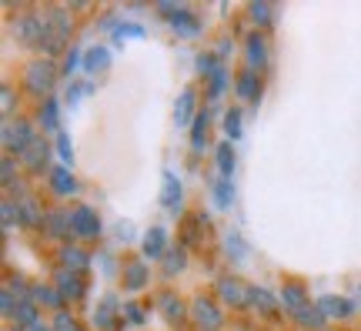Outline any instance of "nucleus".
I'll use <instances>...</instances> for the list:
<instances>
[{"label": "nucleus", "mask_w": 361, "mask_h": 331, "mask_svg": "<svg viewBox=\"0 0 361 331\" xmlns=\"http://www.w3.org/2000/svg\"><path fill=\"white\" fill-rule=\"evenodd\" d=\"M34 140L37 138H34V128H30L27 121H7V124H4V144H7L11 151L24 154Z\"/></svg>", "instance_id": "obj_1"}, {"label": "nucleus", "mask_w": 361, "mask_h": 331, "mask_svg": "<svg viewBox=\"0 0 361 331\" xmlns=\"http://www.w3.org/2000/svg\"><path fill=\"white\" fill-rule=\"evenodd\" d=\"M27 77V88L34 90V94H44V90H51L54 77H57V67L51 64V61H34V64L24 71Z\"/></svg>", "instance_id": "obj_2"}, {"label": "nucleus", "mask_w": 361, "mask_h": 331, "mask_svg": "<svg viewBox=\"0 0 361 331\" xmlns=\"http://www.w3.org/2000/svg\"><path fill=\"white\" fill-rule=\"evenodd\" d=\"M194 318H197V325H201V331H218L221 328V308L211 301V298H197L194 301Z\"/></svg>", "instance_id": "obj_3"}, {"label": "nucleus", "mask_w": 361, "mask_h": 331, "mask_svg": "<svg viewBox=\"0 0 361 331\" xmlns=\"http://www.w3.org/2000/svg\"><path fill=\"white\" fill-rule=\"evenodd\" d=\"M71 221H74V234H78V238H97V234H101V217L94 215L90 207L71 211Z\"/></svg>", "instance_id": "obj_4"}, {"label": "nucleus", "mask_w": 361, "mask_h": 331, "mask_svg": "<svg viewBox=\"0 0 361 331\" xmlns=\"http://www.w3.org/2000/svg\"><path fill=\"white\" fill-rule=\"evenodd\" d=\"M218 294H221V301L231 305V308H241L247 301V288L238 278H221L218 281Z\"/></svg>", "instance_id": "obj_5"}, {"label": "nucleus", "mask_w": 361, "mask_h": 331, "mask_svg": "<svg viewBox=\"0 0 361 331\" xmlns=\"http://www.w3.org/2000/svg\"><path fill=\"white\" fill-rule=\"evenodd\" d=\"M57 291L64 294V298H80L84 294V278H80L78 271H71V267H61L57 271Z\"/></svg>", "instance_id": "obj_6"}, {"label": "nucleus", "mask_w": 361, "mask_h": 331, "mask_svg": "<svg viewBox=\"0 0 361 331\" xmlns=\"http://www.w3.org/2000/svg\"><path fill=\"white\" fill-rule=\"evenodd\" d=\"M47 154H51V148H47V140H34V144H30V148H27L24 154H20V157H24V164L30 167V171H40V167L47 164Z\"/></svg>", "instance_id": "obj_7"}, {"label": "nucleus", "mask_w": 361, "mask_h": 331, "mask_svg": "<svg viewBox=\"0 0 361 331\" xmlns=\"http://www.w3.org/2000/svg\"><path fill=\"white\" fill-rule=\"evenodd\" d=\"M171 27H174L178 34H184V37H194V34H197V17H194L188 7H178V11L171 13Z\"/></svg>", "instance_id": "obj_8"}, {"label": "nucleus", "mask_w": 361, "mask_h": 331, "mask_svg": "<svg viewBox=\"0 0 361 331\" xmlns=\"http://www.w3.org/2000/svg\"><path fill=\"white\" fill-rule=\"evenodd\" d=\"M264 61H268V44H264V37L255 30V34H247V64L261 67Z\"/></svg>", "instance_id": "obj_9"}, {"label": "nucleus", "mask_w": 361, "mask_h": 331, "mask_svg": "<svg viewBox=\"0 0 361 331\" xmlns=\"http://www.w3.org/2000/svg\"><path fill=\"white\" fill-rule=\"evenodd\" d=\"M51 184H54V191L61 194V198L78 191V181H74V174H71V167H54V171H51Z\"/></svg>", "instance_id": "obj_10"}, {"label": "nucleus", "mask_w": 361, "mask_h": 331, "mask_svg": "<svg viewBox=\"0 0 361 331\" xmlns=\"http://www.w3.org/2000/svg\"><path fill=\"white\" fill-rule=\"evenodd\" d=\"M47 231L57 234V238H67L74 231V221H71V211H51L47 215Z\"/></svg>", "instance_id": "obj_11"}, {"label": "nucleus", "mask_w": 361, "mask_h": 331, "mask_svg": "<svg viewBox=\"0 0 361 331\" xmlns=\"http://www.w3.org/2000/svg\"><path fill=\"white\" fill-rule=\"evenodd\" d=\"M17 207H20V221L24 224H44V211H40L37 198H20Z\"/></svg>", "instance_id": "obj_12"}, {"label": "nucleus", "mask_w": 361, "mask_h": 331, "mask_svg": "<svg viewBox=\"0 0 361 331\" xmlns=\"http://www.w3.org/2000/svg\"><path fill=\"white\" fill-rule=\"evenodd\" d=\"M30 298H34L37 305H51V308H61V301H64V294L57 291V288H47V284H34V288H30Z\"/></svg>", "instance_id": "obj_13"}, {"label": "nucleus", "mask_w": 361, "mask_h": 331, "mask_svg": "<svg viewBox=\"0 0 361 331\" xmlns=\"http://www.w3.org/2000/svg\"><path fill=\"white\" fill-rule=\"evenodd\" d=\"M281 301H284V308H291V311H301V308L308 305V301H305V288H301V284H295V281H291V284H284V291H281Z\"/></svg>", "instance_id": "obj_14"}, {"label": "nucleus", "mask_w": 361, "mask_h": 331, "mask_svg": "<svg viewBox=\"0 0 361 331\" xmlns=\"http://www.w3.org/2000/svg\"><path fill=\"white\" fill-rule=\"evenodd\" d=\"M157 305H161V311H164V315H168L174 325H178L180 315H184V305H180V298H178V294H171V291L161 294V298H157Z\"/></svg>", "instance_id": "obj_15"}, {"label": "nucleus", "mask_w": 361, "mask_h": 331, "mask_svg": "<svg viewBox=\"0 0 361 331\" xmlns=\"http://www.w3.org/2000/svg\"><path fill=\"white\" fill-rule=\"evenodd\" d=\"M144 255L147 258H161L164 255V231L161 228H151L144 234Z\"/></svg>", "instance_id": "obj_16"}, {"label": "nucleus", "mask_w": 361, "mask_h": 331, "mask_svg": "<svg viewBox=\"0 0 361 331\" xmlns=\"http://www.w3.org/2000/svg\"><path fill=\"white\" fill-rule=\"evenodd\" d=\"M144 281H147V267L144 265H128L124 267V284H128V291H137V288H144Z\"/></svg>", "instance_id": "obj_17"}, {"label": "nucleus", "mask_w": 361, "mask_h": 331, "mask_svg": "<svg viewBox=\"0 0 361 331\" xmlns=\"http://www.w3.org/2000/svg\"><path fill=\"white\" fill-rule=\"evenodd\" d=\"M107 64H111V51H107V47H90L87 51V71L90 74L107 71Z\"/></svg>", "instance_id": "obj_18"}, {"label": "nucleus", "mask_w": 361, "mask_h": 331, "mask_svg": "<svg viewBox=\"0 0 361 331\" xmlns=\"http://www.w3.org/2000/svg\"><path fill=\"white\" fill-rule=\"evenodd\" d=\"M11 315H13V321H20L24 328L37 325V308H34V301H17V308H13Z\"/></svg>", "instance_id": "obj_19"}, {"label": "nucleus", "mask_w": 361, "mask_h": 331, "mask_svg": "<svg viewBox=\"0 0 361 331\" xmlns=\"http://www.w3.org/2000/svg\"><path fill=\"white\" fill-rule=\"evenodd\" d=\"M247 301L255 308H261L264 315H274V298H271L264 288H247Z\"/></svg>", "instance_id": "obj_20"}, {"label": "nucleus", "mask_w": 361, "mask_h": 331, "mask_svg": "<svg viewBox=\"0 0 361 331\" xmlns=\"http://www.w3.org/2000/svg\"><path fill=\"white\" fill-rule=\"evenodd\" d=\"M298 321H301V325H305V328H324V311L322 308H301V311H298Z\"/></svg>", "instance_id": "obj_21"}, {"label": "nucleus", "mask_w": 361, "mask_h": 331, "mask_svg": "<svg viewBox=\"0 0 361 331\" xmlns=\"http://www.w3.org/2000/svg\"><path fill=\"white\" fill-rule=\"evenodd\" d=\"M164 207H178V201H180V181L174 178V174H164Z\"/></svg>", "instance_id": "obj_22"}, {"label": "nucleus", "mask_w": 361, "mask_h": 331, "mask_svg": "<svg viewBox=\"0 0 361 331\" xmlns=\"http://www.w3.org/2000/svg\"><path fill=\"white\" fill-rule=\"evenodd\" d=\"M61 258H64V265H71V271H78V275L87 267V255H84L80 248H71V244H67L64 251H61Z\"/></svg>", "instance_id": "obj_23"}, {"label": "nucleus", "mask_w": 361, "mask_h": 331, "mask_svg": "<svg viewBox=\"0 0 361 331\" xmlns=\"http://www.w3.org/2000/svg\"><path fill=\"white\" fill-rule=\"evenodd\" d=\"M218 167H221V174L228 178L234 171V151H231V140H221L218 144Z\"/></svg>", "instance_id": "obj_24"}, {"label": "nucleus", "mask_w": 361, "mask_h": 331, "mask_svg": "<svg viewBox=\"0 0 361 331\" xmlns=\"http://www.w3.org/2000/svg\"><path fill=\"white\" fill-rule=\"evenodd\" d=\"M191 104H194V90L188 88L184 94H180V104H178V124H180V128H184V124H188V121L194 117V107H191Z\"/></svg>", "instance_id": "obj_25"}, {"label": "nucleus", "mask_w": 361, "mask_h": 331, "mask_svg": "<svg viewBox=\"0 0 361 331\" xmlns=\"http://www.w3.org/2000/svg\"><path fill=\"white\" fill-rule=\"evenodd\" d=\"M184 261H188V255H184L180 248H171L168 255H164V271H168V275H178V271H184Z\"/></svg>", "instance_id": "obj_26"}, {"label": "nucleus", "mask_w": 361, "mask_h": 331, "mask_svg": "<svg viewBox=\"0 0 361 331\" xmlns=\"http://www.w3.org/2000/svg\"><path fill=\"white\" fill-rule=\"evenodd\" d=\"M318 308H322V311H328V315H348L351 301H345V298H322V301H318Z\"/></svg>", "instance_id": "obj_27"}, {"label": "nucleus", "mask_w": 361, "mask_h": 331, "mask_svg": "<svg viewBox=\"0 0 361 331\" xmlns=\"http://www.w3.org/2000/svg\"><path fill=\"white\" fill-rule=\"evenodd\" d=\"M204 131H207V114H197L194 117V134H191L194 151H201V148H204Z\"/></svg>", "instance_id": "obj_28"}, {"label": "nucleus", "mask_w": 361, "mask_h": 331, "mask_svg": "<svg viewBox=\"0 0 361 331\" xmlns=\"http://www.w3.org/2000/svg\"><path fill=\"white\" fill-rule=\"evenodd\" d=\"M40 124H44L47 131H57V104L54 101L44 104V111H40Z\"/></svg>", "instance_id": "obj_29"}, {"label": "nucleus", "mask_w": 361, "mask_h": 331, "mask_svg": "<svg viewBox=\"0 0 361 331\" xmlns=\"http://www.w3.org/2000/svg\"><path fill=\"white\" fill-rule=\"evenodd\" d=\"M54 331H84L78 325V318L74 315H67V311H61L57 318H54Z\"/></svg>", "instance_id": "obj_30"}, {"label": "nucleus", "mask_w": 361, "mask_h": 331, "mask_svg": "<svg viewBox=\"0 0 361 331\" xmlns=\"http://www.w3.org/2000/svg\"><path fill=\"white\" fill-rule=\"evenodd\" d=\"M238 94H241V97H258V90H255V74H251V71L241 74V80H238Z\"/></svg>", "instance_id": "obj_31"}, {"label": "nucleus", "mask_w": 361, "mask_h": 331, "mask_svg": "<svg viewBox=\"0 0 361 331\" xmlns=\"http://www.w3.org/2000/svg\"><path fill=\"white\" fill-rule=\"evenodd\" d=\"M224 128L231 138H241V111H231V114L224 117Z\"/></svg>", "instance_id": "obj_32"}, {"label": "nucleus", "mask_w": 361, "mask_h": 331, "mask_svg": "<svg viewBox=\"0 0 361 331\" xmlns=\"http://www.w3.org/2000/svg\"><path fill=\"white\" fill-rule=\"evenodd\" d=\"M207 80H211V88H207V94H211V97H218L221 90H224V67H218V71H214V74L207 77Z\"/></svg>", "instance_id": "obj_33"}, {"label": "nucleus", "mask_w": 361, "mask_h": 331, "mask_svg": "<svg viewBox=\"0 0 361 331\" xmlns=\"http://www.w3.org/2000/svg\"><path fill=\"white\" fill-rule=\"evenodd\" d=\"M214 198H218L221 207H228V204H231V184H228V178L218 181V188H214Z\"/></svg>", "instance_id": "obj_34"}, {"label": "nucleus", "mask_w": 361, "mask_h": 331, "mask_svg": "<svg viewBox=\"0 0 361 331\" xmlns=\"http://www.w3.org/2000/svg\"><path fill=\"white\" fill-rule=\"evenodd\" d=\"M197 71H201V74H214V71H218V61H214V54H201V57H197Z\"/></svg>", "instance_id": "obj_35"}, {"label": "nucleus", "mask_w": 361, "mask_h": 331, "mask_svg": "<svg viewBox=\"0 0 361 331\" xmlns=\"http://www.w3.org/2000/svg\"><path fill=\"white\" fill-rule=\"evenodd\" d=\"M57 148H61V157H64V167H71V161H74V148H71L67 134H57Z\"/></svg>", "instance_id": "obj_36"}, {"label": "nucleus", "mask_w": 361, "mask_h": 331, "mask_svg": "<svg viewBox=\"0 0 361 331\" xmlns=\"http://www.w3.org/2000/svg\"><path fill=\"white\" fill-rule=\"evenodd\" d=\"M251 17H255V20H261V24H268V20H271V7H268V4H251Z\"/></svg>", "instance_id": "obj_37"}, {"label": "nucleus", "mask_w": 361, "mask_h": 331, "mask_svg": "<svg viewBox=\"0 0 361 331\" xmlns=\"http://www.w3.org/2000/svg\"><path fill=\"white\" fill-rule=\"evenodd\" d=\"M124 315L130 318V325H141V318H144V308L141 305H134V301H128L124 305Z\"/></svg>", "instance_id": "obj_38"}, {"label": "nucleus", "mask_w": 361, "mask_h": 331, "mask_svg": "<svg viewBox=\"0 0 361 331\" xmlns=\"http://www.w3.org/2000/svg\"><path fill=\"white\" fill-rule=\"evenodd\" d=\"M111 311H114V301H104V305H101V311H97V321H101L104 328L111 325Z\"/></svg>", "instance_id": "obj_39"}, {"label": "nucleus", "mask_w": 361, "mask_h": 331, "mask_svg": "<svg viewBox=\"0 0 361 331\" xmlns=\"http://www.w3.org/2000/svg\"><path fill=\"white\" fill-rule=\"evenodd\" d=\"M121 37L128 34V37H144V27H137V24H121V30H117Z\"/></svg>", "instance_id": "obj_40"}, {"label": "nucleus", "mask_w": 361, "mask_h": 331, "mask_svg": "<svg viewBox=\"0 0 361 331\" xmlns=\"http://www.w3.org/2000/svg\"><path fill=\"white\" fill-rule=\"evenodd\" d=\"M78 47H71V51H67V61H64V71L67 74H71V71H74V67H78Z\"/></svg>", "instance_id": "obj_41"}, {"label": "nucleus", "mask_w": 361, "mask_h": 331, "mask_svg": "<svg viewBox=\"0 0 361 331\" xmlns=\"http://www.w3.org/2000/svg\"><path fill=\"white\" fill-rule=\"evenodd\" d=\"M13 211H20V207H13V201H4V224L7 228L13 224Z\"/></svg>", "instance_id": "obj_42"}, {"label": "nucleus", "mask_w": 361, "mask_h": 331, "mask_svg": "<svg viewBox=\"0 0 361 331\" xmlns=\"http://www.w3.org/2000/svg\"><path fill=\"white\" fill-rule=\"evenodd\" d=\"M4 111H7V114L13 111V90H11V84L4 88Z\"/></svg>", "instance_id": "obj_43"}, {"label": "nucleus", "mask_w": 361, "mask_h": 331, "mask_svg": "<svg viewBox=\"0 0 361 331\" xmlns=\"http://www.w3.org/2000/svg\"><path fill=\"white\" fill-rule=\"evenodd\" d=\"M4 178H7V181L13 178V161H11V157H4Z\"/></svg>", "instance_id": "obj_44"}, {"label": "nucleus", "mask_w": 361, "mask_h": 331, "mask_svg": "<svg viewBox=\"0 0 361 331\" xmlns=\"http://www.w3.org/2000/svg\"><path fill=\"white\" fill-rule=\"evenodd\" d=\"M20 331H47V328H44V325L37 321V325H30V328H20Z\"/></svg>", "instance_id": "obj_45"}]
</instances>
